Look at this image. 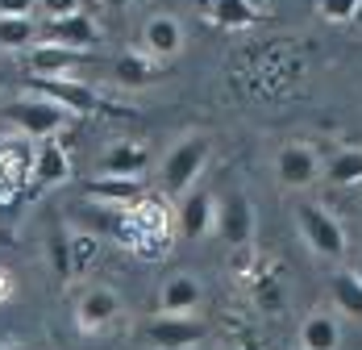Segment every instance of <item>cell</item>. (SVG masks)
Segmentation results:
<instances>
[{"instance_id": "cell-9", "label": "cell", "mask_w": 362, "mask_h": 350, "mask_svg": "<svg viewBox=\"0 0 362 350\" xmlns=\"http://www.w3.org/2000/svg\"><path fill=\"white\" fill-rule=\"evenodd\" d=\"M142 50L154 59H175L183 50V26L175 13H150L142 26Z\"/></svg>"}, {"instance_id": "cell-28", "label": "cell", "mask_w": 362, "mask_h": 350, "mask_svg": "<svg viewBox=\"0 0 362 350\" xmlns=\"http://www.w3.org/2000/svg\"><path fill=\"white\" fill-rule=\"evenodd\" d=\"M246 4H250L254 13H262V9H267V4H271V0H246Z\"/></svg>"}, {"instance_id": "cell-17", "label": "cell", "mask_w": 362, "mask_h": 350, "mask_svg": "<svg viewBox=\"0 0 362 350\" xmlns=\"http://www.w3.org/2000/svg\"><path fill=\"white\" fill-rule=\"evenodd\" d=\"M71 175V159L59 142L42 138V150L34 154V184L37 188H50V184H63Z\"/></svg>"}, {"instance_id": "cell-21", "label": "cell", "mask_w": 362, "mask_h": 350, "mask_svg": "<svg viewBox=\"0 0 362 350\" xmlns=\"http://www.w3.org/2000/svg\"><path fill=\"white\" fill-rule=\"evenodd\" d=\"M204 17L217 21V26H225V30H246V26L258 21V13H254L246 0H213V9H209Z\"/></svg>"}, {"instance_id": "cell-25", "label": "cell", "mask_w": 362, "mask_h": 350, "mask_svg": "<svg viewBox=\"0 0 362 350\" xmlns=\"http://www.w3.org/2000/svg\"><path fill=\"white\" fill-rule=\"evenodd\" d=\"M37 0H0V17H34Z\"/></svg>"}, {"instance_id": "cell-20", "label": "cell", "mask_w": 362, "mask_h": 350, "mask_svg": "<svg viewBox=\"0 0 362 350\" xmlns=\"http://www.w3.org/2000/svg\"><path fill=\"white\" fill-rule=\"evenodd\" d=\"M325 179L333 188H354V184H362V150H337L325 163Z\"/></svg>"}, {"instance_id": "cell-13", "label": "cell", "mask_w": 362, "mask_h": 350, "mask_svg": "<svg viewBox=\"0 0 362 350\" xmlns=\"http://www.w3.org/2000/svg\"><path fill=\"white\" fill-rule=\"evenodd\" d=\"M88 55L75 50V46H63V42H34L30 46V75H67L71 67H79Z\"/></svg>"}, {"instance_id": "cell-30", "label": "cell", "mask_w": 362, "mask_h": 350, "mask_svg": "<svg viewBox=\"0 0 362 350\" xmlns=\"http://www.w3.org/2000/svg\"><path fill=\"white\" fill-rule=\"evenodd\" d=\"M196 9H200V13H209V9H213V0H196Z\"/></svg>"}, {"instance_id": "cell-15", "label": "cell", "mask_w": 362, "mask_h": 350, "mask_svg": "<svg viewBox=\"0 0 362 350\" xmlns=\"http://www.w3.org/2000/svg\"><path fill=\"white\" fill-rule=\"evenodd\" d=\"M146 167H150V154L142 142H112L100 154V175H142Z\"/></svg>"}, {"instance_id": "cell-12", "label": "cell", "mask_w": 362, "mask_h": 350, "mask_svg": "<svg viewBox=\"0 0 362 350\" xmlns=\"http://www.w3.org/2000/svg\"><path fill=\"white\" fill-rule=\"evenodd\" d=\"M83 192L100 205H138L146 196V184L142 175H96V179H88Z\"/></svg>"}, {"instance_id": "cell-16", "label": "cell", "mask_w": 362, "mask_h": 350, "mask_svg": "<svg viewBox=\"0 0 362 350\" xmlns=\"http://www.w3.org/2000/svg\"><path fill=\"white\" fill-rule=\"evenodd\" d=\"M341 346V321L333 313H308L300 325V350H337Z\"/></svg>"}, {"instance_id": "cell-24", "label": "cell", "mask_w": 362, "mask_h": 350, "mask_svg": "<svg viewBox=\"0 0 362 350\" xmlns=\"http://www.w3.org/2000/svg\"><path fill=\"white\" fill-rule=\"evenodd\" d=\"M317 9H321V17H325V21L346 26V21H354V17H358L362 0H317Z\"/></svg>"}, {"instance_id": "cell-32", "label": "cell", "mask_w": 362, "mask_h": 350, "mask_svg": "<svg viewBox=\"0 0 362 350\" xmlns=\"http://www.w3.org/2000/svg\"><path fill=\"white\" fill-rule=\"evenodd\" d=\"M0 350H30V346H0Z\"/></svg>"}, {"instance_id": "cell-29", "label": "cell", "mask_w": 362, "mask_h": 350, "mask_svg": "<svg viewBox=\"0 0 362 350\" xmlns=\"http://www.w3.org/2000/svg\"><path fill=\"white\" fill-rule=\"evenodd\" d=\"M100 4H105V9H125L129 0H100Z\"/></svg>"}, {"instance_id": "cell-6", "label": "cell", "mask_w": 362, "mask_h": 350, "mask_svg": "<svg viewBox=\"0 0 362 350\" xmlns=\"http://www.w3.org/2000/svg\"><path fill=\"white\" fill-rule=\"evenodd\" d=\"M317 175H321V154H317L308 142H288V146H279V154H275V179H279L284 188L300 192V188L317 184Z\"/></svg>"}, {"instance_id": "cell-2", "label": "cell", "mask_w": 362, "mask_h": 350, "mask_svg": "<svg viewBox=\"0 0 362 350\" xmlns=\"http://www.w3.org/2000/svg\"><path fill=\"white\" fill-rule=\"evenodd\" d=\"M296 225H300V234H304V242L313 254H321V259H346V230H341V221L325 209V205H300L296 209Z\"/></svg>"}, {"instance_id": "cell-26", "label": "cell", "mask_w": 362, "mask_h": 350, "mask_svg": "<svg viewBox=\"0 0 362 350\" xmlns=\"http://www.w3.org/2000/svg\"><path fill=\"white\" fill-rule=\"evenodd\" d=\"M37 9L46 17H67V13H79V0H37Z\"/></svg>"}, {"instance_id": "cell-23", "label": "cell", "mask_w": 362, "mask_h": 350, "mask_svg": "<svg viewBox=\"0 0 362 350\" xmlns=\"http://www.w3.org/2000/svg\"><path fill=\"white\" fill-rule=\"evenodd\" d=\"M50 259H54V271L67 280V276H71V238H67L63 225L50 230Z\"/></svg>"}, {"instance_id": "cell-10", "label": "cell", "mask_w": 362, "mask_h": 350, "mask_svg": "<svg viewBox=\"0 0 362 350\" xmlns=\"http://www.w3.org/2000/svg\"><path fill=\"white\" fill-rule=\"evenodd\" d=\"M46 42H63V46H75V50H92L100 42V26L79 9V13H67V17H50L46 21Z\"/></svg>"}, {"instance_id": "cell-19", "label": "cell", "mask_w": 362, "mask_h": 350, "mask_svg": "<svg viewBox=\"0 0 362 350\" xmlns=\"http://www.w3.org/2000/svg\"><path fill=\"white\" fill-rule=\"evenodd\" d=\"M329 292H333V305H337V313L362 317V280L350 271V267H341V271L329 280Z\"/></svg>"}, {"instance_id": "cell-4", "label": "cell", "mask_w": 362, "mask_h": 350, "mask_svg": "<svg viewBox=\"0 0 362 350\" xmlns=\"http://www.w3.org/2000/svg\"><path fill=\"white\" fill-rule=\"evenodd\" d=\"M25 88H34L37 96L54 101V105H63L67 113H100V108H105V101H100L88 84L71 79V75H30Z\"/></svg>"}, {"instance_id": "cell-11", "label": "cell", "mask_w": 362, "mask_h": 350, "mask_svg": "<svg viewBox=\"0 0 362 350\" xmlns=\"http://www.w3.org/2000/svg\"><path fill=\"white\" fill-rule=\"evenodd\" d=\"M117 313H121V300H117L112 288H88V292L79 296V305H75V321H79L83 334L105 329L109 321H117Z\"/></svg>"}, {"instance_id": "cell-27", "label": "cell", "mask_w": 362, "mask_h": 350, "mask_svg": "<svg viewBox=\"0 0 362 350\" xmlns=\"http://www.w3.org/2000/svg\"><path fill=\"white\" fill-rule=\"evenodd\" d=\"M8 292H13V280H8V276H4V271H0V300H4V296H8Z\"/></svg>"}, {"instance_id": "cell-14", "label": "cell", "mask_w": 362, "mask_h": 350, "mask_svg": "<svg viewBox=\"0 0 362 350\" xmlns=\"http://www.w3.org/2000/svg\"><path fill=\"white\" fill-rule=\"evenodd\" d=\"M200 300H204V288L196 276H171V280L158 288V313H196L200 309Z\"/></svg>"}, {"instance_id": "cell-33", "label": "cell", "mask_w": 362, "mask_h": 350, "mask_svg": "<svg viewBox=\"0 0 362 350\" xmlns=\"http://www.w3.org/2000/svg\"><path fill=\"white\" fill-rule=\"evenodd\" d=\"M0 88H4V75H0Z\"/></svg>"}, {"instance_id": "cell-8", "label": "cell", "mask_w": 362, "mask_h": 350, "mask_svg": "<svg viewBox=\"0 0 362 350\" xmlns=\"http://www.w3.org/2000/svg\"><path fill=\"white\" fill-rule=\"evenodd\" d=\"M213 230H221V238H225L229 246H246L254 238V205L242 196V192L225 196V201L217 205Z\"/></svg>"}, {"instance_id": "cell-3", "label": "cell", "mask_w": 362, "mask_h": 350, "mask_svg": "<svg viewBox=\"0 0 362 350\" xmlns=\"http://www.w3.org/2000/svg\"><path fill=\"white\" fill-rule=\"evenodd\" d=\"M4 121H13L30 138H54L63 130V121H67V108L46 101V96H25V101H13L4 108Z\"/></svg>"}, {"instance_id": "cell-18", "label": "cell", "mask_w": 362, "mask_h": 350, "mask_svg": "<svg viewBox=\"0 0 362 350\" xmlns=\"http://www.w3.org/2000/svg\"><path fill=\"white\" fill-rule=\"evenodd\" d=\"M112 75H117L121 88H146V84L158 75V67H154V55H146V50H129V55L117 59Z\"/></svg>"}, {"instance_id": "cell-5", "label": "cell", "mask_w": 362, "mask_h": 350, "mask_svg": "<svg viewBox=\"0 0 362 350\" xmlns=\"http://www.w3.org/2000/svg\"><path fill=\"white\" fill-rule=\"evenodd\" d=\"M204 334H209V325L196 313H158L146 325L150 346H158V350H187L196 342H204Z\"/></svg>"}, {"instance_id": "cell-31", "label": "cell", "mask_w": 362, "mask_h": 350, "mask_svg": "<svg viewBox=\"0 0 362 350\" xmlns=\"http://www.w3.org/2000/svg\"><path fill=\"white\" fill-rule=\"evenodd\" d=\"M350 271H354V276H358V280H362V259H358V263H354V267H350Z\"/></svg>"}, {"instance_id": "cell-22", "label": "cell", "mask_w": 362, "mask_h": 350, "mask_svg": "<svg viewBox=\"0 0 362 350\" xmlns=\"http://www.w3.org/2000/svg\"><path fill=\"white\" fill-rule=\"evenodd\" d=\"M37 42L34 17H0V50H25Z\"/></svg>"}, {"instance_id": "cell-1", "label": "cell", "mask_w": 362, "mask_h": 350, "mask_svg": "<svg viewBox=\"0 0 362 350\" xmlns=\"http://www.w3.org/2000/svg\"><path fill=\"white\" fill-rule=\"evenodd\" d=\"M204 163H209V138L204 134H183V138H175L171 150L163 154V171H158L163 192L167 196H183L200 179Z\"/></svg>"}, {"instance_id": "cell-7", "label": "cell", "mask_w": 362, "mask_h": 350, "mask_svg": "<svg viewBox=\"0 0 362 350\" xmlns=\"http://www.w3.org/2000/svg\"><path fill=\"white\" fill-rule=\"evenodd\" d=\"M175 221H180V234L183 238H204L209 230H213V221H217V201L204 192V188H187L180 196V213H175Z\"/></svg>"}]
</instances>
